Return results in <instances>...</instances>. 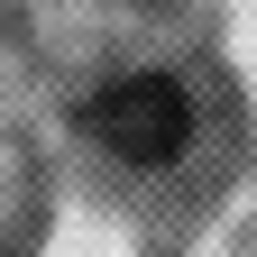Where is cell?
Instances as JSON below:
<instances>
[{"mask_svg": "<svg viewBox=\"0 0 257 257\" xmlns=\"http://www.w3.org/2000/svg\"><path fill=\"white\" fill-rule=\"evenodd\" d=\"M19 37L37 46L55 74L101 83V74H128V64H166L193 46L202 28V0H10Z\"/></svg>", "mask_w": 257, "mask_h": 257, "instance_id": "2", "label": "cell"}, {"mask_svg": "<svg viewBox=\"0 0 257 257\" xmlns=\"http://www.w3.org/2000/svg\"><path fill=\"white\" fill-rule=\"evenodd\" d=\"M64 138H74L83 175L110 211L156 220V230H193L230 202L248 119L220 74L166 55V64H128V74L83 83L64 101Z\"/></svg>", "mask_w": 257, "mask_h": 257, "instance_id": "1", "label": "cell"}, {"mask_svg": "<svg viewBox=\"0 0 257 257\" xmlns=\"http://www.w3.org/2000/svg\"><path fill=\"white\" fill-rule=\"evenodd\" d=\"M28 211H37V184H28V166H19V138H0V239L28 230Z\"/></svg>", "mask_w": 257, "mask_h": 257, "instance_id": "3", "label": "cell"}]
</instances>
